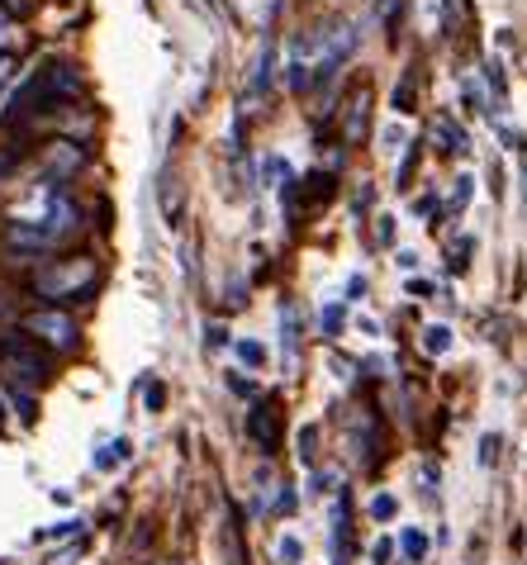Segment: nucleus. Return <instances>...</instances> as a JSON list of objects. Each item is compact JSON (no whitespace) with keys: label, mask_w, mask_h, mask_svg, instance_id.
<instances>
[{"label":"nucleus","mask_w":527,"mask_h":565,"mask_svg":"<svg viewBox=\"0 0 527 565\" xmlns=\"http://www.w3.org/2000/svg\"><path fill=\"white\" fill-rule=\"evenodd\" d=\"M10 72H14V57L6 53V57H0V86H6V82H10Z\"/></svg>","instance_id":"bb28decb"},{"label":"nucleus","mask_w":527,"mask_h":565,"mask_svg":"<svg viewBox=\"0 0 527 565\" xmlns=\"http://www.w3.org/2000/svg\"><path fill=\"white\" fill-rule=\"evenodd\" d=\"M276 556H281L286 565H300V556H304L300 537H281V542H276Z\"/></svg>","instance_id":"a211bd4d"},{"label":"nucleus","mask_w":527,"mask_h":565,"mask_svg":"<svg viewBox=\"0 0 527 565\" xmlns=\"http://www.w3.org/2000/svg\"><path fill=\"white\" fill-rule=\"evenodd\" d=\"M82 162H86V152L72 148V143H53V148H49V167L57 171V177H72V171L82 167Z\"/></svg>","instance_id":"6e6552de"},{"label":"nucleus","mask_w":527,"mask_h":565,"mask_svg":"<svg viewBox=\"0 0 527 565\" xmlns=\"http://www.w3.org/2000/svg\"><path fill=\"white\" fill-rule=\"evenodd\" d=\"M337 328H343V305H329V309H323V333H337Z\"/></svg>","instance_id":"aec40b11"},{"label":"nucleus","mask_w":527,"mask_h":565,"mask_svg":"<svg viewBox=\"0 0 527 565\" xmlns=\"http://www.w3.org/2000/svg\"><path fill=\"white\" fill-rule=\"evenodd\" d=\"M390 556H395V542H390V537H380L376 546H370V561H376V565H385Z\"/></svg>","instance_id":"393cba45"},{"label":"nucleus","mask_w":527,"mask_h":565,"mask_svg":"<svg viewBox=\"0 0 527 565\" xmlns=\"http://www.w3.org/2000/svg\"><path fill=\"white\" fill-rule=\"evenodd\" d=\"M366 129H370V86L362 82L347 96V109H343V138L347 143H362L366 138Z\"/></svg>","instance_id":"423d86ee"},{"label":"nucleus","mask_w":527,"mask_h":565,"mask_svg":"<svg viewBox=\"0 0 527 565\" xmlns=\"http://www.w3.org/2000/svg\"><path fill=\"white\" fill-rule=\"evenodd\" d=\"M471 247H475L471 238H461V243L452 247V271H466V257H471Z\"/></svg>","instance_id":"4be33fe9"},{"label":"nucleus","mask_w":527,"mask_h":565,"mask_svg":"<svg viewBox=\"0 0 527 565\" xmlns=\"http://www.w3.org/2000/svg\"><path fill=\"white\" fill-rule=\"evenodd\" d=\"M234 565H238V561H234Z\"/></svg>","instance_id":"c85d7f7f"},{"label":"nucleus","mask_w":527,"mask_h":565,"mask_svg":"<svg viewBox=\"0 0 527 565\" xmlns=\"http://www.w3.org/2000/svg\"><path fill=\"white\" fill-rule=\"evenodd\" d=\"M234 352H238L243 366H261V361H267V348H261V342H252V338H238Z\"/></svg>","instance_id":"4468645a"},{"label":"nucleus","mask_w":527,"mask_h":565,"mask_svg":"<svg viewBox=\"0 0 527 565\" xmlns=\"http://www.w3.org/2000/svg\"><path fill=\"white\" fill-rule=\"evenodd\" d=\"M471 177H456V191H452V210H461V205H466V200H471Z\"/></svg>","instance_id":"5701e85b"},{"label":"nucleus","mask_w":527,"mask_h":565,"mask_svg":"<svg viewBox=\"0 0 527 565\" xmlns=\"http://www.w3.org/2000/svg\"><path fill=\"white\" fill-rule=\"evenodd\" d=\"M271 67H276V49H271V43H261L257 67H252V96H261V90L271 86Z\"/></svg>","instance_id":"9d476101"},{"label":"nucleus","mask_w":527,"mask_h":565,"mask_svg":"<svg viewBox=\"0 0 527 565\" xmlns=\"http://www.w3.org/2000/svg\"><path fill=\"white\" fill-rule=\"evenodd\" d=\"M261 181L281 185V181H290V167L281 162V157H267V162H261Z\"/></svg>","instance_id":"f3484780"},{"label":"nucleus","mask_w":527,"mask_h":565,"mask_svg":"<svg viewBox=\"0 0 527 565\" xmlns=\"http://www.w3.org/2000/svg\"><path fill=\"white\" fill-rule=\"evenodd\" d=\"M247 433H252V443L267 451V457H271L276 447H281V409H276V399L257 404L252 418H247Z\"/></svg>","instance_id":"39448f33"},{"label":"nucleus","mask_w":527,"mask_h":565,"mask_svg":"<svg viewBox=\"0 0 527 565\" xmlns=\"http://www.w3.org/2000/svg\"><path fill=\"white\" fill-rule=\"evenodd\" d=\"M100 280V266L96 257H72V262H49L43 271L34 276V290L43 300H76V295L96 290Z\"/></svg>","instance_id":"f03ea898"},{"label":"nucleus","mask_w":527,"mask_h":565,"mask_svg":"<svg viewBox=\"0 0 527 565\" xmlns=\"http://www.w3.org/2000/svg\"><path fill=\"white\" fill-rule=\"evenodd\" d=\"M413 100H418V76L405 72V82L395 86V109H399V115H413Z\"/></svg>","instance_id":"f8f14e48"},{"label":"nucleus","mask_w":527,"mask_h":565,"mask_svg":"<svg viewBox=\"0 0 527 565\" xmlns=\"http://www.w3.org/2000/svg\"><path fill=\"white\" fill-rule=\"evenodd\" d=\"M385 143L399 148V143H405V129H399V124H395V129H385Z\"/></svg>","instance_id":"a878e982"},{"label":"nucleus","mask_w":527,"mask_h":565,"mask_svg":"<svg viewBox=\"0 0 527 565\" xmlns=\"http://www.w3.org/2000/svg\"><path fill=\"white\" fill-rule=\"evenodd\" d=\"M123 461H129V443H123V437H115V443H105V447H100V457H96V466H100V470L123 466Z\"/></svg>","instance_id":"ddd939ff"},{"label":"nucleus","mask_w":527,"mask_h":565,"mask_svg":"<svg viewBox=\"0 0 527 565\" xmlns=\"http://www.w3.org/2000/svg\"><path fill=\"white\" fill-rule=\"evenodd\" d=\"M376 238H380L385 247L395 243V218H390V214H380V218H376Z\"/></svg>","instance_id":"b1692460"},{"label":"nucleus","mask_w":527,"mask_h":565,"mask_svg":"<svg viewBox=\"0 0 527 565\" xmlns=\"http://www.w3.org/2000/svg\"><path fill=\"white\" fill-rule=\"evenodd\" d=\"M395 513H399V499L395 494H376V499H370V518H376V523H390Z\"/></svg>","instance_id":"dca6fc26"},{"label":"nucleus","mask_w":527,"mask_h":565,"mask_svg":"<svg viewBox=\"0 0 527 565\" xmlns=\"http://www.w3.org/2000/svg\"><path fill=\"white\" fill-rule=\"evenodd\" d=\"M0 418H6V404H0Z\"/></svg>","instance_id":"cd10ccee"},{"label":"nucleus","mask_w":527,"mask_h":565,"mask_svg":"<svg viewBox=\"0 0 527 565\" xmlns=\"http://www.w3.org/2000/svg\"><path fill=\"white\" fill-rule=\"evenodd\" d=\"M72 228H76V205L67 200V191H62V185H43V191L29 195L24 210L10 214L6 238H10V247H20V253H53Z\"/></svg>","instance_id":"f257e3e1"},{"label":"nucleus","mask_w":527,"mask_h":565,"mask_svg":"<svg viewBox=\"0 0 527 565\" xmlns=\"http://www.w3.org/2000/svg\"><path fill=\"white\" fill-rule=\"evenodd\" d=\"M432 138H438V143H442V152H452V157L471 152V138H466V129H461L456 119H447V115H438V119H432Z\"/></svg>","instance_id":"0eeeda50"},{"label":"nucleus","mask_w":527,"mask_h":565,"mask_svg":"<svg viewBox=\"0 0 527 565\" xmlns=\"http://www.w3.org/2000/svg\"><path fill=\"white\" fill-rule=\"evenodd\" d=\"M304 185H309V191H304V205H329V200H333V177H329V171H314V177H309Z\"/></svg>","instance_id":"9b49d317"},{"label":"nucleus","mask_w":527,"mask_h":565,"mask_svg":"<svg viewBox=\"0 0 527 565\" xmlns=\"http://www.w3.org/2000/svg\"><path fill=\"white\" fill-rule=\"evenodd\" d=\"M423 352L428 356H447V352H452V328H447V323H428L423 328Z\"/></svg>","instance_id":"1a4fd4ad"},{"label":"nucleus","mask_w":527,"mask_h":565,"mask_svg":"<svg viewBox=\"0 0 527 565\" xmlns=\"http://www.w3.org/2000/svg\"><path fill=\"white\" fill-rule=\"evenodd\" d=\"M10 43H14V20H10V10H0V57L10 53Z\"/></svg>","instance_id":"6ab92c4d"},{"label":"nucleus","mask_w":527,"mask_h":565,"mask_svg":"<svg viewBox=\"0 0 527 565\" xmlns=\"http://www.w3.org/2000/svg\"><path fill=\"white\" fill-rule=\"evenodd\" d=\"M0 371L14 385H43L49 381V361H43L39 342L29 333H0Z\"/></svg>","instance_id":"7ed1b4c3"},{"label":"nucleus","mask_w":527,"mask_h":565,"mask_svg":"<svg viewBox=\"0 0 527 565\" xmlns=\"http://www.w3.org/2000/svg\"><path fill=\"white\" fill-rule=\"evenodd\" d=\"M24 333L39 338L43 348H53V352H72L76 342H82V333H76V319H72V313H62V309H34L24 319Z\"/></svg>","instance_id":"20e7f679"},{"label":"nucleus","mask_w":527,"mask_h":565,"mask_svg":"<svg viewBox=\"0 0 527 565\" xmlns=\"http://www.w3.org/2000/svg\"><path fill=\"white\" fill-rule=\"evenodd\" d=\"M494 461H499V437H485V443H480V466H494Z\"/></svg>","instance_id":"412c9836"},{"label":"nucleus","mask_w":527,"mask_h":565,"mask_svg":"<svg viewBox=\"0 0 527 565\" xmlns=\"http://www.w3.org/2000/svg\"><path fill=\"white\" fill-rule=\"evenodd\" d=\"M399 546H405V556H409V561H423V556H428V537H423L418 527H409L405 537H399Z\"/></svg>","instance_id":"2eb2a0df"}]
</instances>
